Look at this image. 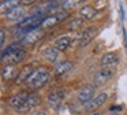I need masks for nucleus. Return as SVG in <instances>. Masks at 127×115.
Segmentation results:
<instances>
[{"label":"nucleus","instance_id":"nucleus-16","mask_svg":"<svg viewBox=\"0 0 127 115\" xmlns=\"http://www.w3.org/2000/svg\"><path fill=\"white\" fill-rule=\"evenodd\" d=\"M70 44H71V38L67 37V36H63V37H59L55 41V48L59 49V51H66L70 47Z\"/></svg>","mask_w":127,"mask_h":115},{"label":"nucleus","instance_id":"nucleus-18","mask_svg":"<svg viewBox=\"0 0 127 115\" xmlns=\"http://www.w3.org/2000/svg\"><path fill=\"white\" fill-rule=\"evenodd\" d=\"M59 56V49H56L55 47H49L44 51V58L49 62H55Z\"/></svg>","mask_w":127,"mask_h":115},{"label":"nucleus","instance_id":"nucleus-26","mask_svg":"<svg viewBox=\"0 0 127 115\" xmlns=\"http://www.w3.org/2000/svg\"><path fill=\"white\" fill-rule=\"evenodd\" d=\"M111 115H119V114H118V112H116V114H111Z\"/></svg>","mask_w":127,"mask_h":115},{"label":"nucleus","instance_id":"nucleus-10","mask_svg":"<svg viewBox=\"0 0 127 115\" xmlns=\"http://www.w3.org/2000/svg\"><path fill=\"white\" fill-rule=\"evenodd\" d=\"M23 15H25V8L22 7V5H17V7H14L11 11H8V12L6 14V18L10 19V21H22L21 18H23Z\"/></svg>","mask_w":127,"mask_h":115},{"label":"nucleus","instance_id":"nucleus-14","mask_svg":"<svg viewBox=\"0 0 127 115\" xmlns=\"http://www.w3.org/2000/svg\"><path fill=\"white\" fill-rule=\"evenodd\" d=\"M71 68H72V63L68 62V60H66V62H62V63H59V64L56 66L55 74H56V77H62V75H64V74L68 73Z\"/></svg>","mask_w":127,"mask_h":115},{"label":"nucleus","instance_id":"nucleus-22","mask_svg":"<svg viewBox=\"0 0 127 115\" xmlns=\"http://www.w3.org/2000/svg\"><path fill=\"white\" fill-rule=\"evenodd\" d=\"M81 25H82V21H81V19H78V21L71 22V23L68 25V27H70V29H78V26H81Z\"/></svg>","mask_w":127,"mask_h":115},{"label":"nucleus","instance_id":"nucleus-20","mask_svg":"<svg viewBox=\"0 0 127 115\" xmlns=\"http://www.w3.org/2000/svg\"><path fill=\"white\" fill-rule=\"evenodd\" d=\"M18 48H21V45H19V44H17V43H14V44H11V45H8L7 48H4L3 52H1V59H4L6 56H8L11 52H14L15 49H18Z\"/></svg>","mask_w":127,"mask_h":115},{"label":"nucleus","instance_id":"nucleus-4","mask_svg":"<svg viewBox=\"0 0 127 115\" xmlns=\"http://www.w3.org/2000/svg\"><path fill=\"white\" fill-rule=\"evenodd\" d=\"M94 92H96V86L94 85H86L78 92V100L81 103L88 104L92 99L94 97Z\"/></svg>","mask_w":127,"mask_h":115},{"label":"nucleus","instance_id":"nucleus-3","mask_svg":"<svg viewBox=\"0 0 127 115\" xmlns=\"http://www.w3.org/2000/svg\"><path fill=\"white\" fill-rule=\"evenodd\" d=\"M44 34L45 33L42 29H34V30H32V32H29L28 34L19 41V44H22V45H33L37 41L41 40V38L44 37Z\"/></svg>","mask_w":127,"mask_h":115},{"label":"nucleus","instance_id":"nucleus-25","mask_svg":"<svg viewBox=\"0 0 127 115\" xmlns=\"http://www.w3.org/2000/svg\"><path fill=\"white\" fill-rule=\"evenodd\" d=\"M92 115H101L100 112H94V114H92Z\"/></svg>","mask_w":127,"mask_h":115},{"label":"nucleus","instance_id":"nucleus-8","mask_svg":"<svg viewBox=\"0 0 127 115\" xmlns=\"http://www.w3.org/2000/svg\"><path fill=\"white\" fill-rule=\"evenodd\" d=\"M38 103H40V96L37 95V93H30L29 99L25 101V104H23L22 107L18 108V111L19 112H28V111H30V110H33L36 106H38Z\"/></svg>","mask_w":127,"mask_h":115},{"label":"nucleus","instance_id":"nucleus-2","mask_svg":"<svg viewBox=\"0 0 127 115\" xmlns=\"http://www.w3.org/2000/svg\"><path fill=\"white\" fill-rule=\"evenodd\" d=\"M113 73H115V70L112 67H104L101 70H98L96 73V75H94V79H93L94 86H101L105 82H108L113 77Z\"/></svg>","mask_w":127,"mask_h":115},{"label":"nucleus","instance_id":"nucleus-5","mask_svg":"<svg viewBox=\"0 0 127 115\" xmlns=\"http://www.w3.org/2000/svg\"><path fill=\"white\" fill-rule=\"evenodd\" d=\"M25 55L26 54H25V51H23L22 48H18V49H15L14 52H11L8 56H6L4 59H1V60L6 62L7 66H15L17 63H19L21 60H23Z\"/></svg>","mask_w":127,"mask_h":115},{"label":"nucleus","instance_id":"nucleus-21","mask_svg":"<svg viewBox=\"0 0 127 115\" xmlns=\"http://www.w3.org/2000/svg\"><path fill=\"white\" fill-rule=\"evenodd\" d=\"M78 3H79L78 0H66V1H62V5L64 10H68V8H74Z\"/></svg>","mask_w":127,"mask_h":115},{"label":"nucleus","instance_id":"nucleus-7","mask_svg":"<svg viewBox=\"0 0 127 115\" xmlns=\"http://www.w3.org/2000/svg\"><path fill=\"white\" fill-rule=\"evenodd\" d=\"M64 97H66V90L64 89H55L52 92H49V95H48V103L51 106L56 107L63 101Z\"/></svg>","mask_w":127,"mask_h":115},{"label":"nucleus","instance_id":"nucleus-13","mask_svg":"<svg viewBox=\"0 0 127 115\" xmlns=\"http://www.w3.org/2000/svg\"><path fill=\"white\" fill-rule=\"evenodd\" d=\"M119 60L118 55L113 54V52H107L105 55H102L101 58V64L104 67H108V66H112V64H116Z\"/></svg>","mask_w":127,"mask_h":115},{"label":"nucleus","instance_id":"nucleus-12","mask_svg":"<svg viewBox=\"0 0 127 115\" xmlns=\"http://www.w3.org/2000/svg\"><path fill=\"white\" fill-rule=\"evenodd\" d=\"M96 34H97V27H89V29H86L85 32H83L82 37H81L79 45L81 47H86L94 38V36H96Z\"/></svg>","mask_w":127,"mask_h":115},{"label":"nucleus","instance_id":"nucleus-1","mask_svg":"<svg viewBox=\"0 0 127 115\" xmlns=\"http://www.w3.org/2000/svg\"><path fill=\"white\" fill-rule=\"evenodd\" d=\"M49 78V71L45 67H37L34 68V71L32 73V75L29 77V79L26 81V85L30 89H37V88H41L45 82Z\"/></svg>","mask_w":127,"mask_h":115},{"label":"nucleus","instance_id":"nucleus-6","mask_svg":"<svg viewBox=\"0 0 127 115\" xmlns=\"http://www.w3.org/2000/svg\"><path fill=\"white\" fill-rule=\"evenodd\" d=\"M107 100H108V95H107V93H100V95L94 96V97L92 99V100L89 101L88 104H86V106H85V110H86V111H94L96 108L101 107Z\"/></svg>","mask_w":127,"mask_h":115},{"label":"nucleus","instance_id":"nucleus-23","mask_svg":"<svg viewBox=\"0 0 127 115\" xmlns=\"http://www.w3.org/2000/svg\"><path fill=\"white\" fill-rule=\"evenodd\" d=\"M4 41H6V34H4V29H1L0 30V44L3 45Z\"/></svg>","mask_w":127,"mask_h":115},{"label":"nucleus","instance_id":"nucleus-11","mask_svg":"<svg viewBox=\"0 0 127 115\" xmlns=\"http://www.w3.org/2000/svg\"><path fill=\"white\" fill-rule=\"evenodd\" d=\"M34 71V68H33V66H30V64H26V66H23L22 67V70L18 73V75H17V78H15V81H17V84H22V82H26L29 79V77L32 75V73Z\"/></svg>","mask_w":127,"mask_h":115},{"label":"nucleus","instance_id":"nucleus-19","mask_svg":"<svg viewBox=\"0 0 127 115\" xmlns=\"http://www.w3.org/2000/svg\"><path fill=\"white\" fill-rule=\"evenodd\" d=\"M15 74H17V70H15V66H6V67H3V70H1V77H3V79H11L12 77H15ZM17 78V77H15Z\"/></svg>","mask_w":127,"mask_h":115},{"label":"nucleus","instance_id":"nucleus-15","mask_svg":"<svg viewBox=\"0 0 127 115\" xmlns=\"http://www.w3.org/2000/svg\"><path fill=\"white\" fill-rule=\"evenodd\" d=\"M21 1H18V0H1L0 1V5H1V12L6 15L8 11H11L14 7H17V5H19Z\"/></svg>","mask_w":127,"mask_h":115},{"label":"nucleus","instance_id":"nucleus-24","mask_svg":"<svg viewBox=\"0 0 127 115\" xmlns=\"http://www.w3.org/2000/svg\"><path fill=\"white\" fill-rule=\"evenodd\" d=\"M111 110H122V107H115L113 106V107H111Z\"/></svg>","mask_w":127,"mask_h":115},{"label":"nucleus","instance_id":"nucleus-17","mask_svg":"<svg viewBox=\"0 0 127 115\" xmlns=\"http://www.w3.org/2000/svg\"><path fill=\"white\" fill-rule=\"evenodd\" d=\"M79 14L85 19H94V16L97 15V11H96V8L92 7V5H83L79 10Z\"/></svg>","mask_w":127,"mask_h":115},{"label":"nucleus","instance_id":"nucleus-9","mask_svg":"<svg viewBox=\"0 0 127 115\" xmlns=\"http://www.w3.org/2000/svg\"><path fill=\"white\" fill-rule=\"evenodd\" d=\"M29 96H30V93H28V92H19L18 95L12 96L8 100V103H10V106L17 107V110H18L19 107H22L25 104V101L29 99Z\"/></svg>","mask_w":127,"mask_h":115}]
</instances>
